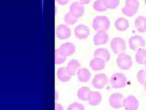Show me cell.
I'll list each match as a JSON object with an SVG mask.
<instances>
[{
    "label": "cell",
    "instance_id": "cell-1",
    "mask_svg": "<svg viewBox=\"0 0 146 110\" xmlns=\"http://www.w3.org/2000/svg\"><path fill=\"white\" fill-rule=\"evenodd\" d=\"M110 26V21L106 16H97L93 21V27L95 31H107Z\"/></svg>",
    "mask_w": 146,
    "mask_h": 110
},
{
    "label": "cell",
    "instance_id": "cell-2",
    "mask_svg": "<svg viewBox=\"0 0 146 110\" xmlns=\"http://www.w3.org/2000/svg\"><path fill=\"white\" fill-rule=\"evenodd\" d=\"M111 86L114 89H121L125 87L127 83V78L122 73H116L113 75L110 80Z\"/></svg>",
    "mask_w": 146,
    "mask_h": 110
},
{
    "label": "cell",
    "instance_id": "cell-3",
    "mask_svg": "<svg viewBox=\"0 0 146 110\" xmlns=\"http://www.w3.org/2000/svg\"><path fill=\"white\" fill-rule=\"evenodd\" d=\"M139 7L138 0H125V5L122 11L126 16L133 17L138 12Z\"/></svg>",
    "mask_w": 146,
    "mask_h": 110
},
{
    "label": "cell",
    "instance_id": "cell-4",
    "mask_svg": "<svg viewBox=\"0 0 146 110\" xmlns=\"http://www.w3.org/2000/svg\"><path fill=\"white\" fill-rule=\"evenodd\" d=\"M110 47L113 52L116 54L125 53L126 50L125 41L121 38H115L111 41Z\"/></svg>",
    "mask_w": 146,
    "mask_h": 110
},
{
    "label": "cell",
    "instance_id": "cell-5",
    "mask_svg": "<svg viewBox=\"0 0 146 110\" xmlns=\"http://www.w3.org/2000/svg\"><path fill=\"white\" fill-rule=\"evenodd\" d=\"M116 64L122 70H129L133 66V61L130 55L122 53L118 55L116 59Z\"/></svg>",
    "mask_w": 146,
    "mask_h": 110
},
{
    "label": "cell",
    "instance_id": "cell-6",
    "mask_svg": "<svg viewBox=\"0 0 146 110\" xmlns=\"http://www.w3.org/2000/svg\"><path fill=\"white\" fill-rule=\"evenodd\" d=\"M129 45L130 49L133 51H136L138 49L145 47V40L143 37L140 36H132L129 40Z\"/></svg>",
    "mask_w": 146,
    "mask_h": 110
},
{
    "label": "cell",
    "instance_id": "cell-7",
    "mask_svg": "<svg viewBox=\"0 0 146 110\" xmlns=\"http://www.w3.org/2000/svg\"><path fill=\"white\" fill-rule=\"evenodd\" d=\"M124 96L121 93H113L109 97V103L114 109H119L123 107Z\"/></svg>",
    "mask_w": 146,
    "mask_h": 110
},
{
    "label": "cell",
    "instance_id": "cell-8",
    "mask_svg": "<svg viewBox=\"0 0 146 110\" xmlns=\"http://www.w3.org/2000/svg\"><path fill=\"white\" fill-rule=\"evenodd\" d=\"M108 82L107 76L104 73H99L96 75L92 81V84L95 88L102 89L106 86Z\"/></svg>",
    "mask_w": 146,
    "mask_h": 110
},
{
    "label": "cell",
    "instance_id": "cell-9",
    "mask_svg": "<svg viewBox=\"0 0 146 110\" xmlns=\"http://www.w3.org/2000/svg\"><path fill=\"white\" fill-rule=\"evenodd\" d=\"M56 34L57 38L60 40L67 39L71 36V31L68 26L61 24L58 25L56 30Z\"/></svg>",
    "mask_w": 146,
    "mask_h": 110
},
{
    "label": "cell",
    "instance_id": "cell-10",
    "mask_svg": "<svg viewBox=\"0 0 146 110\" xmlns=\"http://www.w3.org/2000/svg\"><path fill=\"white\" fill-rule=\"evenodd\" d=\"M70 11L73 15H74L77 18H79L84 14L85 7L84 4L80 2L76 1L71 4Z\"/></svg>",
    "mask_w": 146,
    "mask_h": 110
},
{
    "label": "cell",
    "instance_id": "cell-11",
    "mask_svg": "<svg viewBox=\"0 0 146 110\" xmlns=\"http://www.w3.org/2000/svg\"><path fill=\"white\" fill-rule=\"evenodd\" d=\"M123 107L125 110H137L139 107V102L135 96L129 95L124 99Z\"/></svg>",
    "mask_w": 146,
    "mask_h": 110
},
{
    "label": "cell",
    "instance_id": "cell-12",
    "mask_svg": "<svg viewBox=\"0 0 146 110\" xmlns=\"http://www.w3.org/2000/svg\"><path fill=\"white\" fill-rule=\"evenodd\" d=\"M90 33L89 28L85 25L77 26L74 29V34L79 39H85L88 38Z\"/></svg>",
    "mask_w": 146,
    "mask_h": 110
},
{
    "label": "cell",
    "instance_id": "cell-13",
    "mask_svg": "<svg viewBox=\"0 0 146 110\" xmlns=\"http://www.w3.org/2000/svg\"><path fill=\"white\" fill-rule=\"evenodd\" d=\"M109 40V36L106 31H99L94 36L93 42L96 45L106 44Z\"/></svg>",
    "mask_w": 146,
    "mask_h": 110
},
{
    "label": "cell",
    "instance_id": "cell-14",
    "mask_svg": "<svg viewBox=\"0 0 146 110\" xmlns=\"http://www.w3.org/2000/svg\"><path fill=\"white\" fill-rule=\"evenodd\" d=\"M106 61L103 59L94 58L90 62V67L94 71H99L103 70L106 66Z\"/></svg>",
    "mask_w": 146,
    "mask_h": 110
},
{
    "label": "cell",
    "instance_id": "cell-15",
    "mask_svg": "<svg viewBox=\"0 0 146 110\" xmlns=\"http://www.w3.org/2000/svg\"><path fill=\"white\" fill-rule=\"evenodd\" d=\"M58 49L66 56H71L76 52L75 45L71 42H66L62 44Z\"/></svg>",
    "mask_w": 146,
    "mask_h": 110
},
{
    "label": "cell",
    "instance_id": "cell-16",
    "mask_svg": "<svg viewBox=\"0 0 146 110\" xmlns=\"http://www.w3.org/2000/svg\"><path fill=\"white\" fill-rule=\"evenodd\" d=\"M94 57L103 59L106 62H108L110 59L111 54L108 50L106 48H98L94 52Z\"/></svg>",
    "mask_w": 146,
    "mask_h": 110
},
{
    "label": "cell",
    "instance_id": "cell-17",
    "mask_svg": "<svg viewBox=\"0 0 146 110\" xmlns=\"http://www.w3.org/2000/svg\"><path fill=\"white\" fill-rule=\"evenodd\" d=\"M135 26L139 33H143L146 31V17L139 16L135 21Z\"/></svg>",
    "mask_w": 146,
    "mask_h": 110
},
{
    "label": "cell",
    "instance_id": "cell-18",
    "mask_svg": "<svg viewBox=\"0 0 146 110\" xmlns=\"http://www.w3.org/2000/svg\"><path fill=\"white\" fill-rule=\"evenodd\" d=\"M57 75L58 80L62 82H67L71 78L72 75L68 72L66 67L59 68L57 72Z\"/></svg>",
    "mask_w": 146,
    "mask_h": 110
},
{
    "label": "cell",
    "instance_id": "cell-19",
    "mask_svg": "<svg viewBox=\"0 0 146 110\" xmlns=\"http://www.w3.org/2000/svg\"><path fill=\"white\" fill-rule=\"evenodd\" d=\"M77 78L82 82H86L90 80L91 76V72L86 68H82L77 73Z\"/></svg>",
    "mask_w": 146,
    "mask_h": 110
},
{
    "label": "cell",
    "instance_id": "cell-20",
    "mask_svg": "<svg viewBox=\"0 0 146 110\" xmlns=\"http://www.w3.org/2000/svg\"><path fill=\"white\" fill-rule=\"evenodd\" d=\"M102 95L99 92L97 91H91L90 94L88 102L91 106L96 107L98 106L101 102Z\"/></svg>",
    "mask_w": 146,
    "mask_h": 110
},
{
    "label": "cell",
    "instance_id": "cell-21",
    "mask_svg": "<svg viewBox=\"0 0 146 110\" xmlns=\"http://www.w3.org/2000/svg\"><path fill=\"white\" fill-rule=\"evenodd\" d=\"M80 67V62L76 60V59H72L69 62H68L67 66L66 67L67 70L72 76L76 75V72L77 73L79 68Z\"/></svg>",
    "mask_w": 146,
    "mask_h": 110
},
{
    "label": "cell",
    "instance_id": "cell-22",
    "mask_svg": "<svg viewBox=\"0 0 146 110\" xmlns=\"http://www.w3.org/2000/svg\"><path fill=\"white\" fill-rule=\"evenodd\" d=\"M115 26L116 29L119 31H125L129 27V22L125 18L121 17L115 21Z\"/></svg>",
    "mask_w": 146,
    "mask_h": 110
},
{
    "label": "cell",
    "instance_id": "cell-23",
    "mask_svg": "<svg viewBox=\"0 0 146 110\" xmlns=\"http://www.w3.org/2000/svg\"><path fill=\"white\" fill-rule=\"evenodd\" d=\"M91 91L88 87H82L77 91V97L84 101H88Z\"/></svg>",
    "mask_w": 146,
    "mask_h": 110
},
{
    "label": "cell",
    "instance_id": "cell-24",
    "mask_svg": "<svg viewBox=\"0 0 146 110\" xmlns=\"http://www.w3.org/2000/svg\"><path fill=\"white\" fill-rule=\"evenodd\" d=\"M136 62L139 64H145L146 62V50L139 48L137 50L135 54Z\"/></svg>",
    "mask_w": 146,
    "mask_h": 110
},
{
    "label": "cell",
    "instance_id": "cell-25",
    "mask_svg": "<svg viewBox=\"0 0 146 110\" xmlns=\"http://www.w3.org/2000/svg\"><path fill=\"white\" fill-rule=\"evenodd\" d=\"M66 56L62 53L59 49H56L55 50V63L57 65L63 63L66 61Z\"/></svg>",
    "mask_w": 146,
    "mask_h": 110
},
{
    "label": "cell",
    "instance_id": "cell-26",
    "mask_svg": "<svg viewBox=\"0 0 146 110\" xmlns=\"http://www.w3.org/2000/svg\"><path fill=\"white\" fill-rule=\"evenodd\" d=\"M93 8L96 11L103 12L107 10V8L105 5L104 0H96L93 4Z\"/></svg>",
    "mask_w": 146,
    "mask_h": 110
},
{
    "label": "cell",
    "instance_id": "cell-27",
    "mask_svg": "<svg viewBox=\"0 0 146 110\" xmlns=\"http://www.w3.org/2000/svg\"><path fill=\"white\" fill-rule=\"evenodd\" d=\"M77 19L78 18L73 15L70 12H67L65 15V17H64V20L68 25H72L75 24L77 21Z\"/></svg>",
    "mask_w": 146,
    "mask_h": 110
},
{
    "label": "cell",
    "instance_id": "cell-28",
    "mask_svg": "<svg viewBox=\"0 0 146 110\" xmlns=\"http://www.w3.org/2000/svg\"><path fill=\"white\" fill-rule=\"evenodd\" d=\"M104 2L107 9H111L117 8L119 4V0H104Z\"/></svg>",
    "mask_w": 146,
    "mask_h": 110
},
{
    "label": "cell",
    "instance_id": "cell-29",
    "mask_svg": "<svg viewBox=\"0 0 146 110\" xmlns=\"http://www.w3.org/2000/svg\"><path fill=\"white\" fill-rule=\"evenodd\" d=\"M137 79L141 85H144L146 82V70H140L137 73Z\"/></svg>",
    "mask_w": 146,
    "mask_h": 110
},
{
    "label": "cell",
    "instance_id": "cell-30",
    "mask_svg": "<svg viewBox=\"0 0 146 110\" xmlns=\"http://www.w3.org/2000/svg\"><path fill=\"white\" fill-rule=\"evenodd\" d=\"M67 110H85L83 105L79 103H73L68 107Z\"/></svg>",
    "mask_w": 146,
    "mask_h": 110
},
{
    "label": "cell",
    "instance_id": "cell-31",
    "mask_svg": "<svg viewBox=\"0 0 146 110\" xmlns=\"http://www.w3.org/2000/svg\"><path fill=\"white\" fill-rule=\"evenodd\" d=\"M56 1L58 4H60V5H65V4L69 3L70 0H56Z\"/></svg>",
    "mask_w": 146,
    "mask_h": 110
},
{
    "label": "cell",
    "instance_id": "cell-32",
    "mask_svg": "<svg viewBox=\"0 0 146 110\" xmlns=\"http://www.w3.org/2000/svg\"><path fill=\"white\" fill-rule=\"evenodd\" d=\"M55 110H64L62 105L56 103H55Z\"/></svg>",
    "mask_w": 146,
    "mask_h": 110
},
{
    "label": "cell",
    "instance_id": "cell-33",
    "mask_svg": "<svg viewBox=\"0 0 146 110\" xmlns=\"http://www.w3.org/2000/svg\"><path fill=\"white\" fill-rule=\"evenodd\" d=\"M80 2L83 4H88L90 3L91 0H79Z\"/></svg>",
    "mask_w": 146,
    "mask_h": 110
},
{
    "label": "cell",
    "instance_id": "cell-34",
    "mask_svg": "<svg viewBox=\"0 0 146 110\" xmlns=\"http://www.w3.org/2000/svg\"><path fill=\"white\" fill-rule=\"evenodd\" d=\"M144 88H145V90L146 91V82H145V83L144 84Z\"/></svg>",
    "mask_w": 146,
    "mask_h": 110
},
{
    "label": "cell",
    "instance_id": "cell-35",
    "mask_svg": "<svg viewBox=\"0 0 146 110\" xmlns=\"http://www.w3.org/2000/svg\"><path fill=\"white\" fill-rule=\"evenodd\" d=\"M144 3H145V4L146 5V0H144Z\"/></svg>",
    "mask_w": 146,
    "mask_h": 110
},
{
    "label": "cell",
    "instance_id": "cell-36",
    "mask_svg": "<svg viewBox=\"0 0 146 110\" xmlns=\"http://www.w3.org/2000/svg\"><path fill=\"white\" fill-rule=\"evenodd\" d=\"M144 65H145V68H146V62H145V63Z\"/></svg>",
    "mask_w": 146,
    "mask_h": 110
}]
</instances>
